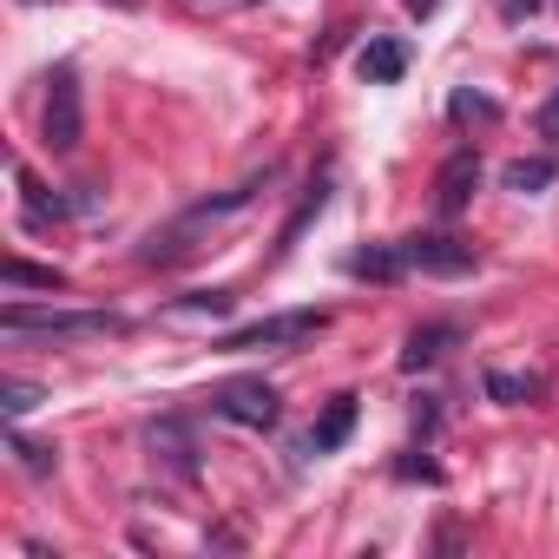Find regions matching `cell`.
<instances>
[{
  "instance_id": "5b68a950",
  "label": "cell",
  "mask_w": 559,
  "mask_h": 559,
  "mask_svg": "<svg viewBox=\"0 0 559 559\" xmlns=\"http://www.w3.org/2000/svg\"><path fill=\"white\" fill-rule=\"evenodd\" d=\"M402 257H408V270H421V276H467L480 257H474V243H461V237H448V230H415V237H402Z\"/></svg>"
},
{
  "instance_id": "ba28073f",
  "label": "cell",
  "mask_w": 559,
  "mask_h": 559,
  "mask_svg": "<svg viewBox=\"0 0 559 559\" xmlns=\"http://www.w3.org/2000/svg\"><path fill=\"white\" fill-rule=\"evenodd\" d=\"M454 343H461V330H454V323H421V330H408V343H402V369H408V376H421V369H428V362H441Z\"/></svg>"
},
{
  "instance_id": "4fadbf2b",
  "label": "cell",
  "mask_w": 559,
  "mask_h": 559,
  "mask_svg": "<svg viewBox=\"0 0 559 559\" xmlns=\"http://www.w3.org/2000/svg\"><path fill=\"white\" fill-rule=\"evenodd\" d=\"M539 395V382L533 376H513V369H487V402H500V408H526Z\"/></svg>"
},
{
  "instance_id": "6da1fadb",
  "label": "cell",
  "mask_w": 559,
  "mask_h": 559,
  "mask_svg": "<svg viewBox=\"0 0 559 559\" xmlns=\"http://www.w3.org/2000/svg\"><path fill=\"white\" fill-rule=\"evenodd\" d=\"M0 330H8L14 343H27V336L93 343V336H119L126 317H112V310H34V304H8V310H0Z\"/></svg>"
},
{
  "instance_id": "7c38bea8",
  "label": "cell",
  "mask_w": 559,
  "mask_h": 559,
  "mask_svg": "<svg viewBox=\"0 0 559 559\" xmlns=\"http://www.w3.org/2000/svg\"><path fill=\"white\" fill-rule=\"evenodd\" d=\"M21 217H27V230H53L60 217H67V198H47V185H34V178H21Z\"/></svg>"
},
{
  "instance_id": "d6986e66",
  "label": "cell",
  "mask_w": 559,
  "mask_h": 559,
  "mask_svg": "<svg viewBox=\"0 0 559 559\" xmlns=\"http://www.w3.org/2000/svg\"><path fill=\"white\" fill-rule=\"evenodd\" d=\"M178 310H185V317H224V310H230V297H224V290H191Z\"/></svg>"
},
{
  "instance_id": "9a60e30c",
  "label": "cell",
  "mask_w": 559,
  "mask_h": 559,
  "mask_svg": "<svg viewBox=\"0 0 559 559\" xmlns=\"http://www.w3.org/2000/svg\"><path fill=\"white\" fill-rule=\"evenodd\" d=\"M500 185L520 191V198H526V191H546V185H552V158H513V165L500 171Z\"/></svg>"
},
{
  "instance_id": "8992f818",
  "label": "cell",
  "mask_w": 559,
  "mask_h": 559,
  "mask_svg": "<svg viewBox=\"0 0 559 559\" xmlns=\"http://www.w3.org/2000/svg\"><path fill=\"white\" fill-rule=\"evenodd\" d=\"M145 448H152V461H165L178 480H198V441H191V428H185L178 415L152 421V428H145Z\"/></svg>"
},
{
  "instance_id": "52a82bcc",
  "label": "cell",
  "mask_w": 559,
  "mask_h": 559,
  "mask_svg": "<svg viewBox=\"0 0 559 559\" xmlns=\"http://www.w3.org/2000/svg\"><path fill=\"white\" fill-rule=\"evenodd\" d=\"M474 185H480V158H474V152H454V158L441 165L435 211H441V217H461V211H467V198H474Z\"/></svg>"
},
{
  "instance_id": "ffe728a7",
  "label": "cell",
  "mask_w": 559,
  "mask_h": 559,
  "mask_svg": "<svg viewBox=\"0 0 559 559\" xmlns=\"http://www.w3.org/2000/svg\"><path fill=\"white\" fill-rule=\"evenodd\" d=\"M500 106L487 99V93H454V119H493Z\"/></svg>"
},
{
  "instance_id": "8fae6325",
  "label": "cell",
  "mask_w": 559,
  "mask_h": 559,
  "mask_svg": "<svg viewBox=\"0 0 559 559\" xmlns=\"http://www.w3.org/2000/svg\"><path fill=\"white\" fill-rule=\"evenodd\" d=\"M402 270H408L402 243H369V250H356V257H349V276H369V284H395Z\"/></svg>"
},
{
  "instance_id": "2e32d148",
  "label": "cell",
  "mask_w": 559,
  "mask_h": 559,
  "mask_svg": "<svg viewBox=\"0 0 559 559\" xmlns=\"http://www.w3.org/2000/svg\"><path fill=\"white\" fill-rule=\"evenodd\" d=\"M8 448H14V454H21V467H27V474H34V480H40V474H53V467H60V448H40V441H21V435H8Z\"/></svg>"
},
{
  "instance_id": "603a6c76",
  "label": "cell",
  "mask_w": 559,
  "mask_h": 559,
  "mask_svg": "<svg viewBox=\"0 0 559 559\" xmlns=\"http://www.w3.org/2000/svg\"><path fill=\"white\" fill-rule=\"evenodd\" d=\"M402 8H408V14H415V21H428V14H435V8H441V0H402Z\"/></svg>"
},
{
  "instance_id": "7402d4cb",
  "label": "cell",
  "mask_w": 559,
  "mask_h": 559,
  "mask_svg": "<svg viewBox=\"0 0 559 559\" xmlns=\"http://www.w3.org/2000/svg\"><path fill=\"white\" fill-rule=\"evenodd\" d=\"M539 139H546V145H559V93L539 106Z\"/></svg>"
},
{
  "instance_id": "9c48e42d",
  "label": "cell",
  "mask_w": 559,
  "mask_h": 559,
  "mask_svg": "<svg viewBox=\"0 0 559 559\" xmlns=\"http://www.w3.org/2000/svg\"><path fill=\"white\" fill-rule=\"evenodd\" d=\"M356 73H362L369 86H395V80L408 73V47H402V40H369L362 60H356Z\"/></svg>"
},
{
  "instance_id": "30bf717a",
  "label": "cell",
  "mask_w": 559,
  "mask_h": 559,
  "mask_svg": "<svg viewBox=\"0 0 559 559\" xmlns=\"http://www.w3.org/2000/svg\"><path fill=\"white\" fill-rule=\"evenodd\" d=\"M349 428H356V395H336V402L323 408V421L310 428V448H317V454H336V448L349 441Z\"/></svg>"
},
{
  "instance_id": "ac0fdd59",
  "label": "cell",
  "mask_w": 559,
  "mask_h": 559,
  "mask_svg": "<svg viewBox=\"0 0 559 559\" xmlns=\"http://www.w3.org/2000/svg\"><path fill=\"white\" fill-rule=\"evenodd\" d=\"M323 204H330V185H310V198H304V204H297V217L284 224V243H276V250H290V243L304 237V224H310V217H317Z\"/></svg>"
},
{
  "instance_id": "e0dca14e",
  "label": "cell",
  "mask_w": 559,
  "mask_h": 559,
  "mask_svg": "<svg viewBox=\"0 0 559 559\" xmlns=\"http://www.w3.org/2000/svg\"><path fill=\"white\" fill-rule=\"evenodd\" d=\"M34 408H40V389L34 382H0V415H8V421H21Z\"/></svg>"
},
{
  "instance_id": "3957f363",
  "label": "cell",
  "mask_w": 559,
  "mask_h": 559,
  "mask_svg": "<svg viewBox=\"0 0 559 559\" xmlns=\"http://www.w3.org/2000/svg\"><path fill=\"white\" fill-rule=\"evenodd\" d=\"M40 139H47V152H80V139H86V106H80V73L73 67H60L53 80H47V112H40Z\"/></svg>"
},
{
  "instance_id": "cb8c5ba5",
  "label": "cell",
  "mask_w": 559,
  "mask_h": 559,
  "mask_svg": "<svg viewBox=\"0 0 559 559\" xmlns=\"http://www.w3.org/2000/svg\"><path fill=\"white\" fill-rule=\"evenodd\" d=\"M533 8H539V0H507V14H513V21H520V14H533Z\"/></svg>"
},
{
  "instance_id": "5bb4252c",
  "label": "cell",
  "mask_w": 559,
  "mask_h": 559,
  "mask_svg": "<svg viewBox=\"0 0 559 559\" xmlns=\"http://www.w3.org/2000/svg\"><path fill=\"white\" fill-rule=\"evenodd\" d=\"M8 290H67V276L53 263H27V257H8Z\"/></svg>"
},
{
  "instance_id": "7a4b0ae2",
  "label": "cell",
  "mask_w": 559,
  "mask_h": 559,
  "mask_svg": "<svg viewBox=\"0 0 559 559\" xmlns=\"http://www.w3.org/2000/svg\"><path fill=\"white\" fill-rule=\"evenodd\" d=\"M323 330H330L323 310H284V317H257V323L230 330L217 349H230V356H243V349H297V343H310V336H323Z\"/></svg>"
},
{
  "instance_id": "44dd1931",
  "label": "cell",
  "mask_w": 559,
  "mask_h": 559,
  "mask_svg": "<svg viewBox=\"0 0 559 559\" xmlns=\"http://www.w3.org/2000/svg\"><path fill=\"white\" fill-rule=\"evenodd\" d=\"M395 474H402V480H441V467H435V461H415V454L395 461Z\"/></svg>"
},
{
  "instance_id": "277c9868",
  "label": "cell",
  "mask_w": 559,
  "mask_h": 559,
  "mask_svg": "<svg viewBox=\"0 0 559 559\" xmlns=\"http://www.w3.org/2000/svg\"><path fill=\"white\" fill-rule=\"evenodd\" d=\"M211 415H224V421H237V428H270L276 415H284V402H276L270 382L237 376V382H224V389L211 395Z\"/></svg>"
}]
</instances>
